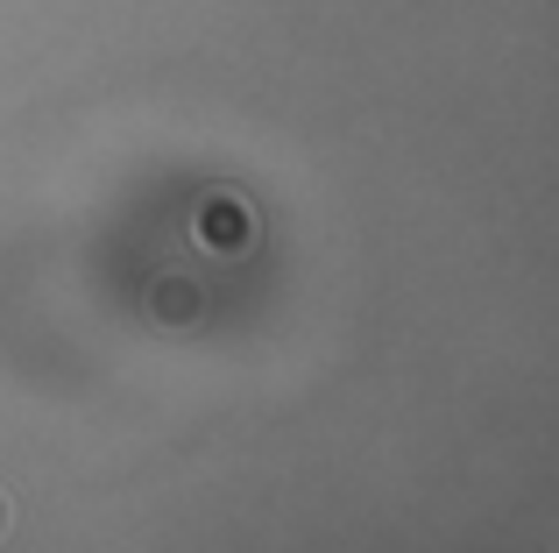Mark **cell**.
I'll list each match as a JSON object with an SVG mask.
<instances>
[{
    "mask_svg": "<svg viewBox=\"0 0 559 553\" xmlns=\"http://www.w3.org/2000/svg\"><path fill=\"white\" fill-rule=\"evenodd\" d=\"M191 298H199V291H191L185 276H164V284H156V313H170V319H191Z\"/></svg>",
    "mask_w": 559,
    "mask_h": 553,
    "instance_id": "cell-1",
    "label": "cell"
},
{
    "mask_svg": "<svg viewBox=\"0 0 559 553\" xmlns=\"http://www.w3.org/2000/svg\"><path fill=\"white\" fill-rule=\"evenodd\" d=\"M8 518H14V511H8V497H0V532H8Z\"/></svg>",
    "mask_w": 559,
    "mask_h": 553,
    "instance_id": "cell-2",
    "label": "cell"
}]
</instances>
